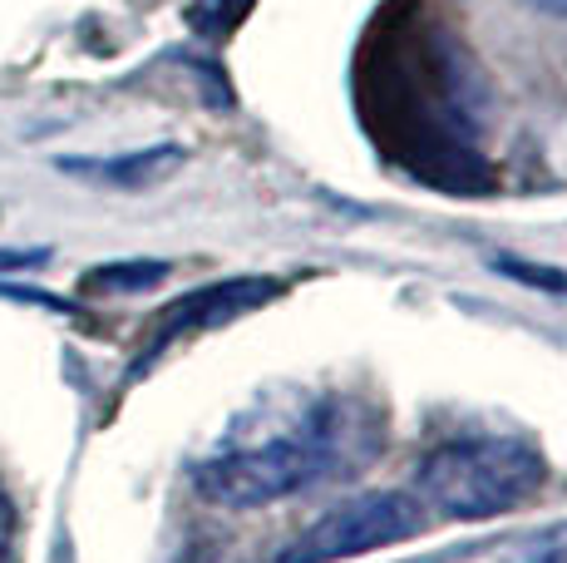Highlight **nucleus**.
Returning <instances> with one entry per match:
<instances>
[{
  "instance_id": "8",
  "label": "nucleus",
  "mask_w": 567,
  "mask_h": 563,
  "mask_svg": "<svg viewBox=\"0 0 567 563\" xmlns=\"http://www.w3.org/2000/svg\"><path fill=\"white\" fill-rule=\"evenodd\" d=\"M494 273L523 282V287L543 291V297H567V273L563 267H543V263H523V257H494Z\"/></svg>"
},
{
  "instance_id": "7",
  "label": "nucleus",
  "mask_w": 567,
  "mask_h": 563,
  "mask_svg": "<svg viewBox=\"0 0 567 563\" xmlns=\"http://www.w3.org/2000/svg\"><path fill=\"white\" fill-rule=\"evenodd\" d=\"M257 0H193L188 6V25L203 40H227L247 16H252Z\"/></svg>"
},
{
  "instance_id": "11",
  "label": "nucleus",
  "mask_w": 567,
  "mask_h": 563,
  "mask_svg": "<svg viewBox=\"0 0 567 563\" xmlns=\"http://www.w3.org/2000/svg\"><path fill=\"white\" fill-rule=\"evenodd\" d=\"M543 563H567V554H548V559H543Z\"/></svg>"
},
{
  "instance_id": "9",
  "label": "nucleus",
  "mask_w": 567,
  "mask_h": 563,
  "mask_svg": "<svg viewBox=\"0 0 567 563\" xmlns=\"http://www.w3.org/2000/svg\"><path fill=\"white\" fill-rule=\"evenodd\" d=\"M45 263V253H0V273H16V267H35Z\"/></svg>"
},
{
  "instance_id": "5",
  "label": "nucleus",
  "mask_w": 567,
  "mask_h": 563,
  "mask_svg": "<svg viewBox=\"0 0 567 563\" xmlns=\"http://www.w3.org/2000/svg\"><path fill=\"white\" fill-rule=\"evenodd\" d=\"M183 164V149H148V154H128V158H60V168L70 173H100L104 183H158Z\"/></svg>"
},
{
  "instance_id": "3",
  "label": "nucleus",
  "mask_w": 567,
  "mask_h": 563,
  "mask_svg": "<svg viewBox=\"0 0 567 563\" xmlns=\"http://www.w3.org/2000/svg\"><path fill=\"white\" fill-rule=\"evenodd\" d=\"M424 529V509L420 500L400 490H370L355 500H341L336 509H326L316 524H307L287 549L277 554V563H341V559H361L370 549H390L405 544Z\"/></svg>"
},
{
  "instance_id": "10",
  "label": "nucleus",
  "mask_w": 567,
  "mask_h": 563,
  "mask_svg": "<svg viewBox=\"0 0 567 563\" xmlns=\"http://www.w3.org/2000/svg\"><path fill=\"white\" fill-rule=\"evenodd\" d=\"M533 6H538L543 16H563L567 20V0H533Z\"/></svg>"
},
{
  "instance_id": "6",
  "label": "nucleus",
  "mask_w": 567,
  "mask_h": 563,
  "mask_svg": "<svg viewBox=\"0 0 567 563\" xmlns=\"http://www.w3.org/2000/svg\"><path fill=\"white\" fill-rule=\"evenodd\" d=\"M168 277V263H148V257H128V263H104L84 273L80 291L84 297H138V291L158 287Z\"/></svg>"
},
{
  "instance_id": "1",
  "label": "nucleus",
  "mask_w": 567,
  "mask_h": 563,
  "mask_svg": "<svg viewBox=\"0 0 567 563\" xmlns=\"http://www.w3.org/2000/svg\"><path fill=\"white\" fill-rule=\"evenodd\" d=\"M351 446V420L336 406H316L297 426L271 430L252 446H227L193 470V490L217 509H261L311 490L331 470H341V450Z\"/></svg>"
},
{
  "instance_id": "2",
  "label": "nucleus",
  "mask_w": 567,
  "mask_h": 563,
  "mask_svg": "<svg viewBox=\"0 0 567 563\" xmlns=\"http://www.w3.org/2000/svg\"><path fill=\"white\" fill-rule=\"evenodd\" d=\"M548 484V460L528 440L508 436H464L434 446L414 470V490L444 519H498L533 504Z\"/></svg>"
},
{
  "instance_id": "4",
  "label": "nucleus",
  "mask_w": 567,
  "mask_h": 563,
  "mask_svg": "<svg viewBox=\"0 0 567 563\" xmlns=\"http://www.w3.org/2000/svg\"><path fill=\"white\" fill-rule=\"evenodd\" d=\"M277 291H281V282H271V277H227V282H213V287L188 291V297L173 301V307L158 317V346L188 337V331L227 327V321L267 307Z\"/></svg>"
}]
</instances>
